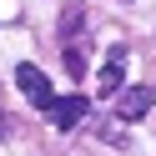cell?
Returning <instances> with one entry per match:
<instances>
[{
	"label": "cell",
	"mask_w": 156,
	"mask_h": 156,
	"mask_svg": "<svg viewBox=\"0 0 156 156\" xmlns=\"http://www.w3.org/2000/svg\"><path fill=\"white\" fill-rule=\"evenodd\" d=\"M86 5L81 0H71L66 5V15H61V55H66V71L71 76H81L86 71Z\"/></svg>",
	"instance_id": "obj_1"
},
{
	"label": "cell",
	"mask_w": 156,
	"mask_h": 156,
	"mask_svg": "<svg viewBox=\"0 0 156 156\" xmlns=\"http://www.w3.org/2000/svg\"><path fill=\"white\" fill-rule=\"evenodd\" d=\"M96 91L101 96H121L126 91V45H106L101 76H96Z\"/></svg>",
	"instance_id": "obj_2"
},
{
	"label": "cell",
	"mask_w": 156,
	"mask_h": 156,
	"mask_svg": "<svg viewBox=\"0 0 156 156\" xmlns=\"http://www.w3.org/2000/svg\"><path fill=\"white\" fill-rule=\"evenodd\" d=\"M15 86L25 91V101H30V106L51 111V101H55V96H51V81H45V71H41V66H30V61H25V66H15Z\"/></svg>",
	"instance_id": "obj_3"
},
{
	"label": "cell",
	"mask_w": 156,
	"mask_h": 156,
	"mask_svg": "<svg viewBox=\"0 0 156 156\" xmlns=\"http://www.w3.org/2000/svg\"><path fill=\"white\" fill-rule=\"evenodd\" d=\"M151 101H156L151 86H126V91L116 96V116H121V121H141V116L151 111Z\"/></svg>",
	"instance_id": "obj_4"
},
{
	"label": "cell",
	"mask_w": 156,
	"mask_h": 156,
	"mask_svg": "<svg viewBox=\"0 0 156 156\" xmlns=\"http://www.w3.org/2000/svg\"><path fill=\"white\" fill-rule=\"evenodd\" d=\"M86 116V96H61V101H51V126L55 131H76Z\"/></svg>",
	"instance_id": "obj_5"
},
{
	"label": "cell",
	"mask_w": 156,
	"mask_h": 156,
	"mask_svg": "<svg viewBox=\"0 0 156 156\" xmlns=\"http://www.w3.org/2000/svg\"><path fill=\"white\" fill-rule=\"evenodd\" d=\"M5 136H10V116L0 111V141H5Z\"/></svg>",
	"instance_id": "obj_6"
}]
</instances>
